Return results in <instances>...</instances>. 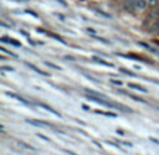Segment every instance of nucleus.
Instances as JSON below:
<instances>
[{"label":"nucleus","mask_w":159,"mask_h":155,"mask_svg":"<svg viewBox=\"0 0 159 155\" xmlns=\"http://www.w3.org/2000/svg\"><path fill=\"white\" fill-rule=\"evenodd\" d=\"M138 45H140V46H143V48H145V49H147V50H149V52L158 53V50H155L154 48H151V46H149L148 43H145V42H138Z\"/></svg>","instance_id":"obj_10"},{"label":"nucleus","mask_w":159,"mask_h":155,"mask_svg":"<svg viewBox=\"0 0 159 155\" xmlns=\"http://www.w3.org/2000/svg\"><path fill=\"white\" fill-rule=\"evenodd\" d=\"M93 62H95V63H98V64H102V66H105V67H110V69H113V67H115V64L113 63H109V62H106V60H103V59H101V57H93L92 59Z\"/></svg>","instance_id":"obj_7"},{"label":"nucleus","mask_w":159,"mask_h":155,"mask_svg":"<svg viewBox=\"0 0 159 155\" xmlns=\"http://www.w3.org/2000/svg\"><path fill=\"white\" fill-rule=\"evenodd\" d=\"M45 64H46V66H49L50 69H55V70H61V67H60V66H57V64H55V63H50V62H45Z\"/></svg>","instance_id":"obj_13"},{"label":"nucleus","mask_w":159,"mask_h":155,"mask_svg":"<svg viewBox=\"0 0 159 155\" xmlns=\"http://www.w3.org/2000/svg\"><path fill=\"white\" fill-rule=\"evenodd\" d=\"M93 39H96V41H101L102 42V43H105V45H109L110 43V42L109 41H107V39H103V38H101V36H93Z\"/></svg>","instance_id":"obj_18"},{"label":"nucleus","mask_w":159,"mask_h":155,"mask_svg":"<svg viewBox=\"0 0 159 155\" xmlns=\"http://www.w3.org/2000/svg\"><path fill=\"white\" fill-rule=\"evenodd\" d=\"M123 94H126V95H129L130 98H131V99H134V101H137V102H141V103H147L145 101L144 99H141L140 97H135V95H130V94H127V92H123Z\"/></svg>","instance_id":"obj_12"},{"label":"nucleus","mask_w":159,"mask_h":155,"mask_svg":"<svg viewBox=\"0 0 159 155\" xmlns=\"http://www.w3.org/2000/svg\"><path fill=\"white\" fill-rule=\"evenodd\" d=\"M2 42H4V43H10L16 48H21V43H20L18 41H16V39H10L8 36H2Z\"/></svg>","instance_id":"obj_6"},{"label":"nucleus","mask_w":159,"mask_h":155,"mask_svg":"<svg viewBox=\"0 0 159 155\" xmlns=\"http://www.w3.org/2000/svg\"><path fill=\"white\" fill-rule=\"evenodd\" d=\"M149 141H152V143H155L157 145H159V140L155 139V137H149Z\"/></svg>","instance_id":"obj_23"},{"label":"nucleus","mask_w":159,"mask_h":155,"mask_svg":"<svg viewBox=\"0 0 159 155\" xmlns=\"http://www.w3.org/2000/svg\"><path fill=\"white\" fill-rule=\"evenodd\" d=\"M64 153H67L69 155H77V154H74V153H73V151H69V150H64Z\"/></svg>","instance_id":"obj_24"},{"label":"nucleus","mask_w":159,"mask_h":155,"mask_svg":"<svg viewBox=\"0 0 159 155\" xmlns=\"http://www.w3.org/2000/svg\"><path fill=\"white\" fill-rule=\"evenodd\" d=\"M7 95H8L10 98H14V99H17L18 102H21L22 105H25V106H31V102H30V101H27L25 98L20 97V95H17V94H14V92H7Z\"/></svg>","instance_id":"obj_3"},{"label":"nucleus","mask_w":159,"mask_h":155,"mask_svg":"<svg viewBox=\"0 0 159 155\" xmlns=\"http://www.w3.org/2000/svg\"><path fill=\"white\" fill-rule=\"evenodd\" d=\"M0 50H2V52H3V53H6V55H10V56H13V57H16V59H17V57H18V56H17V55H16V53H13V52H8V50H7V49H6V48H0Z\"/></svg>","instance_id":"obj_16"},{"label":"nucleus","mask_w":159,"mask_h":155,"mask_svg":"<svg viewBox=\"0 0 159 155\" xmlns=\"http://www.w3.org/2000/svg\"><path fill=\"white\" fill-rule=\"evenodd\" d=\"M147 3H148V6L154 7V6H157L158 3H159V0H147Z\"/></svg>","instance_id":"obj_19"},{"label":"nucleus","mask_w":159,"mask_h":155,"mask_svg":"<svg viewBox=\"0 0 159 155\" xmlns=\"http://www.w3.org/2000/svg\"><path fill=\"white\" fill-rule=\"evenodd\" d=\"M25 122L28 125H32V126H36V127H50V125L48 122H42V120H36V119H27Z\"/></svg>","instance_id":"obj_2"},{"label":"nucleus","mask_w":159,"mask_h":155,"mask_svg":"<svg viewBox=\"0 0 159 155\" xmlns=\"http://www.w3.org/2000/svg\"><path fill=\"white\" fill-rule=\"evenodd\" d=\"M110 84H113V85H119V87H121L124 84V81H121V80H110Z\"/></svg>","instance_id":"obj_17"},{"label":"nucleus","mask_w":159,"mask_h":155,"mask_svg":"<svg viewBox=\"0 0 159 155\" xmlns=\"http://www.w3.org/2000/svg\"><path fill=\"white\" fill-rule=\"evenodd\" d=\"M129 87H130L131 89H135V91H138V92H143V94H147V92H148V89L144 88V87H141V85H138V84H133V83H130V84H129Z\"/></svg>","instance_id":"obj_8"},{"label":"nucleus","mask_w":159,"mask_h":155,"mask_svg":"<svg viewBox=\"0 0 159 155\" xmlns=\"http://www.w3.org/2000/svg\"><path fill=\"white\" fill-rule=\"evenodd\" d=\"M93 11H95L96 14H101L102 17H105V18H112V16H110V14H107V13H105L103 10H99V8H92Z\"/></svg>","instance_id":"obj_11"},{"label":"nucleus","mask_w":159,"mask_h":155,"mask_svg":"<svg viewBox=\"0 0 159 155\" xmlns=\"http://www.w3.org/2000/svg\"><path fill=\"white\" fill-rule=\"evenodd\" d=\"M157 36H158V38H159V30L157 31Z\"/></svg>","instance_id":"obj_28"},{"label":"nucleus","mask_w":159,"mask_h":155,"mask_svg":"<svg viewBox=\"0 0 159 155\" xmlns=\"http://www.w3.org/2000/svg\"><path fill=\"white\" fill-rule=\"evenodd\" d=\"M48 35L53 36V39H56V41H59V42H60V43H64V45H66V41H64V39H61L59 35H55V34H48Z\"/></svg>","instance_id":"obj_15"},{"label":"nucleus","mask_w":159,"mask_h":155,"mask_svg":"<svg viewBox=\"0 0 159 155\" xmlns=\"http://www.w3.org/2000/svg\"><path fill=\"white\" fill-rule=\"evenodd\" d=\"M36 136H38L39 139H41V140H45V141H48V143L50 141V139H48L46 136H43V134H41V133H38V134H36Z\"/></svg>","instance_id":"obj_20"},{"label":"nucleus","mask_w":159,"mask_h":155,"mask_svg":"<svg viewBox=\"0 0 159 155\" xmlns=\"http://www.w3.org/2000/svg\"><path fill=\"white\" fill-rule=\"evenodd\" d=\"M96 115H105L107 117H117V115L113 113V112H103V111H93Z\"/></svg>","instance_id":"obj_9"},{"label":"nucleus","mask_w":159,"mask_h":155,"mask_svg":"<svg viewBox=\"0 0 159 155\" xmlns=\"http://www.w3.org/2000/svg\"><path fill=\"white\" fill-rule=\"evenodd\" d=\"M120 71L123 73V74H127V75H130V77H137V74H134V73L129 71V70H127V69H123V67H121V69H120Z\"/></svg>","instance_id":"obj_14"},{"label":"nucleus","mask_w":159,"mask_h":155,"mask_svg":"<svg viewBox=\"0 0 159 155\" xmlns=\"http://www.w3.org/2000/svg\"><path fill=\"white\" fill-rule=\"evenodd\" d=\"M117 134H121V136H124V131L123 130H117Z\"/></svg>","instance_id":"obj_26"},{"label":"nucleus","mask_w":159,"mask_h":155,"mask_svg":"<svg viewBox=\"0 0 159 155\" xmlns=\"http://www.w3.org/2000/svg\"><path fill=\"white\" fill-rule=\"evenodd\" d=\"M123 7L127 11L135 14V13H141L148 7V3L147 0H124L123 2Z\"/></svg>","instance_id":"obj_1"},{"label":"nucleus","mask_w":159,"mask_h":155,"mask_svg":"<svg viewBox=\"0 0 159 155\" xmlns=\"http://www.w3.org/2000/svg\"><path fill=\"white\" fill-rule=\"evenodd\" d=\"M57 2H60V3H61V6H67V4H66V2H63V0H57Z\"/></svg>","instance_id":"obj_27"},{"label":"nucleus","mask_w":159,"mask_h":155,"mask_svg":"<svg viewBox=\"0 0 159 155\" xmlns=\"http://www.w3.org/2000/svg\"><path fill=\"white\" fill-rule=\"evenodd\" d=\"M2 70H4V71H14V69L10 66H2Z\"/></svg>","instance_id":"obj_21"},{"label":"nucleus","mask_w":159,"mask_h":155,"mask_svg":"<svg viewBox=\"0 0 159 155\" xmlns=\"http://www.w3.org/2000/svg\"><path fill=\"white\" fill-rule=\"evenodd\" d=\"M38 106H39V108H42V109H45V111H48V112H49V113L56 115V116H57V117H61V115L57 111H55V109H53V108H50V106H49V105H46V103H39Z\"/></svg>","instance_id":"obj_5"},{"label":"nucleus","mask_w":159,"mask_h":155,"mask_svg":"<svg viewBox=\"0 0 159 155\" xmlns=\"http://www.w3.org/2000/svg\"><path fill=\"white\" fill-rule=\"evenodd\" d=\"M120 144H123V145H126V147H133V144L131 143H129V141H119Z\"/></svg>","instance_id":"obj_22"},{"label":"nucleus","mask_w":159,"mask_h":155,"mask_svg":"<svg viewBox=\"0 0 159 155\" xmlns=\"http://www.w3.org/2000/svg\"><path fill=\"white\" fill-rule=\"evenodd\" d=\"M24 64H25V66H27V67H30L31 70H34V71H35V73H38V74H41V75H50L49 73H46V71H42V70H39L38 67H36V66H34V64H32V63H30V62H24Z\"/></svg>","instance_id":"obj_4"},{"label":"nucleus","mask_w":159,"mask_h":155,"mask_svg":"<svg viewBox=\"0 0 159 155\" xmlns=\"http://www.w3.org/2000/svg\"><path fill=\"white\" fill-rule=\"evenodd\" d=\"M64 59H66V60H70V62H73V60H74V59H73L71 56H66V57H64Z\"/></svg>","instance_id":"obj_25"}]
</instances>
